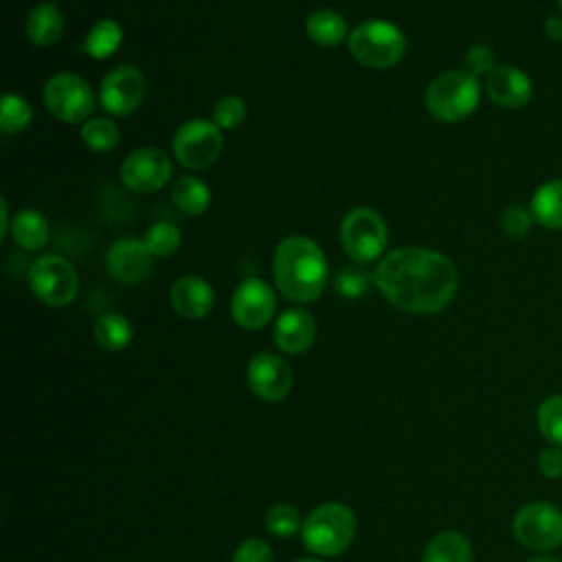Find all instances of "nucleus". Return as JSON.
<instances>
[{
	"label": "nucleus",
	"mask_w": 562,
	"mask_h": 562,
	"mask_svg": "<svg viewBox=\"0 0 562 562\" xmlns=\"http://www.w3.org/2000/svg\"><path fill=\"white\" fill-rule=\"evenodd\" d=\"M277 312V288L261 277H246L233 292L231 316L248 331H257L270 323Z\"/></svg>",
	"instance_id": "nucleus-11"
},
{
	"label": "nucleus",
	"mask_w": 562,
	"mask_h": 562,
	"mask_svg": "<svg viewBox=\"0 0 562 562\" xmlns=\"http://www.w3.org/2000/svg\"><path fill=\"white\" fill-rule=\"evenodd\" d=\"M147 94L145 75L130 64L116 66L101 79L99 103L112 116L134 114Z\"/></svg>",
	"instance_id": "nucleus-12"
},
{
	"label": "nucleus",
	"mask_w": 562,
	"mask_h": 562,
	"mask_svg": "<svg viewBox=\"0 0 562 562\" xmlns=\"http://www.w3.org/2000/svg\"><path fill=\"white\" fill-rule=\"evenodd\" d=\"M529 211L533 215V222H538L540 226L562 231V180L555 178L542 182L531 195Z\"/></svg>",
	"instance_id": "nucleus-22"
},
{
	"label": "nucleus",
	"mask_w": 562,
	"mask_h": 562,
	"mask_svg": "<svg viewBox=\"0 0 562 562\" xmlns=\"http://www.w3.org/2000/svg\"><path fill=\"white\" fill-rule=\"evenodd\" d=\"M305 33L312 44L321 48H334L349 40V24L336 9H316L305 20Z\"/></svg>",
	"instance_id": "nucleus-19"
},
{
	"label": "nucleus",
	"mask_w": 562,
	"mask_h": 562,
	"mask_svg": "<svg viewBox=\"0 0 562 562\" xmlns=\"http://www.w3.org/2000/svg\"><path fill=\"white\" fill-rule=\"evenodd\" d=\"M512 531L527 551H553L562 544V512L547 501L525 503L512 518Z\"/></svg>",
	"instance_id": "nucleus-8"
},
{
	"label": "nucleus",
	"mask_w": 562,
	"mask_h": 562,
	"mask_svg": "<svg viewBox=\"0 0 562 562\" xmlns=\"http://www.w3.org/2000/svg\"><path fill=\"white\" fill-rule=\"evenodd\" d=\"M527 562H560L558 558H551V555H538V558H531Z\"/></svg>",
	"instance_id": "nucleus-40"
},
{
	"label": "nucleus",
	"mask_w": 562,
	"mask_h": 562,
	"mask_svg": "<svg viewBox=\"0 0 562 562\" xmlns=\"http://www.w3.org/2000/svg\"><path fill=\"white\" fill-rule=\"evenodd\" d=\"M496 68V53L487 44H474L465 53V70L472 72L474 77L490 75Z\"/></svg>",
	"instance_id": "nucleus-35"
},
{
	"label": "nucleus",
	"mask_w": 562,
	"mask_h": 562,
	"mask_svg": "<svg viewBox=\"0 0 562 562\" xmlns=\"http://www.w3.org/2000/svg\"><path fill=\"white\" fill-rule=\"evenodd\" d=\"M481 101L479 79L468 70H443L435 75L426 88L424 103L432 119L457 123L468 119Z\"/></svg>",
	"instance_id": "nucleus-3"
},
{
	"label": "nucleus",
	"mask_w": 562,
	"mask_h": 562,
	"mask_svg": "<svg viewBox=\"0 0 562 562\" xmlns=\"http://www.w3.org/2000/svg\"><path fill=\"white\" fill-rule=\"evenodd\" d=\"M422 562H472V544L459 531H441L426 544Z\"/></svg>",
	"instance_id": "nucleus-23"
},
{
	"label": "nucleus",
	"mask_w": 562,
	"mask_h": 562,
	"mask_svg": "<svg viewBox=\"0 0 562 562\" xmlns=\"http://www.w3.org/2000/svg\"><path fill=\"white\" fill-rule=\"evenodd\" d=\"M233 562H272V549L261 538H246L235 549Z\"/></svg>",
	"instance_id": "nucleus-36"
},
{
	"label": "nucleus",
	"mask_w": 562,
	"mask_h": 562,
	"mask_svg": "<svg viewBox=\"0 0 562 562\" xmlns=\"http://www.w3.org/2000/svg\"><path fill=\"white\" fill-rule=\"evenodd\" d=\"M79 136L81 143L97 154H108L116 149L121 140L119 125L110 116H90L86 123H81Z\"/></svg>",
	"instance_id": "nucleus-27"
},
{
	"label": "nucleus",
	"mask_w": 562,
	"mask_h": 562,
	"mask_svg": "<svg viewBox=\"0 0 562 562\" xmlns=\"http://www.w3.org/2000/svg\"><path fill=\"white\" fill-rule=\"evenodd\" d=\"M119 176L130 191L154 193L171 180L173 162L158 147H138L123 158Z\"/></svg>",
	"instance_id": "nucleus-13"
},
{
	"label": "nucleus",
	"mask_w": 562,
	"mask_h": 562,
	"mask_svg": "<svg viewBox=\"0 0 562 562\" xmlns=\"http://www.w3.org/2000/svg\"><path fill=\"white\" fill-rule=\"evenodd\" d=\"M351 57L373 70H386L402 61L406 53V35L389 20H364L356 24L347 40Z\"/></svg>",
	"instance_id": "nucleus-4"
},
{
	"label": "nucleus",
	"mask_w": 562,
	"mask_h": 562,
	"mask_svg": "<svg viewBox=\"0 0 562 562\" xmlns=\"http://www.w3.org/2000/svg\"><path fill=\"white\" fill-rule=\"evenodd\" d=\"M544 35L553 42H562V15H549L544 20Z\"/></svg>",
	"instance_id": "nucleus-38"
},
{
	"label": "nucleus",
	"mask_w": 562,
	"mask_h": 562,
	"mask_svg": "<svg viewBox=\"0 0 562 562\" xmlns=\"http://www.w3.org/2000/svg\"><path fill=\"white\" fill-rule=\"evenodd\" d=\"M558 4H560V9H562V0H558Z\"/></svg>",
	"instance_id": "nucleus-42"
},
{
	"label": "nucleus",
	"mask_w": 562,
	"mask_h": 562,
	"mask_svg": "<svg viewBox=\"0 0 562 562\" xmlns=\"http://www.w3.org/2000/svg\"><path fill=\"white\" fill-rule=\"evenodd\" d=\"M171 310L189 321L204 318L215 305L213 285L200 274H182L169 288Z\"/></svg>",
	"instance_id": "nucleus-17"
},
{
	"label": "nucleus",
	"mask_w": 562,
	"mask_h": 562,
	"mask_svg": "<svg viewBox=\"0 0 562 562\" xmlns=\"http://www.w3.org/2000/svg\"><path fill=\"white\" fill-rule=\"evenodd\" d=\"M9 235L22 250L35 252L42 250L50 239V226L42 211L37 209H22L13 215Z\"/></svg>",
	"instance_id": "nucleus-20"
},
{
	"label": "nucleus",
	"mask_w": 562,
	"mask_h": 562,
	"mask_svg": "<svg viewBox=\"0 0 562 562\" xmlns=\"http://www.w3.org/2000/svg\"><path fill=\"white\" fill-rule=\"evenodd\" d=\"M246 101L237 94H224L213 105V123L224 130H237L246 121Z\"/></svg>",
	"instance_id": "nucleus-32"
},
{
	"label": "nucleus",
	"mask_w": 562,
	"mask_h": 562,
	"mask_svg": "<svg viewBox=\"0 0 562 562\" xmlns=\"http://www.w3.org/2000/svg\"><path fill=\"white\" fill-rule=\"evenodd\" d=\"M536 424L551 446L562 448V393L549 395L536 411Z\"/></svg>",
	"instance_id": "nucleus-29"
},
{
	"label": "nucleus",
	"mask_w": 562,
	"mask_h": 562,
	"mask_svg": "<svg viewBox=\"0 0 562 562\" xmlns=\"http://www.w3.org/2000/svg\"><path fill=\"white\" fill-rule=\"evenodd\" d=\"M301 527H303V520H301L296 507H292L288 503L272 505L266 514V529L279 538H290L296 531H301Z\"/></svg>",
	"instance_id": "nucleus-33"
},
{
	"label": "nucleus",
	"mask_w": 562,
	"mask_h": 562,
	"mask_svg": "<svg viewBox=\"0 0 562 562\" xmlns=\"http://www.w3.org/2000/svg\"><path fill=\"white\" fill-rule=\"evenodd\" d=\"M296 562H318V560H310V558H307V560H296Z\"/></svg>",
	"instance_id": "nucleus-41"
},
{
	"label": "nucleus",
	"mask_w": 562,
	"mask_h": 562,
	"mask_svg": "<svg viewBox=\"0 0 562 562\" xmlns=\"http://www.w3.org/2000/svg\"><path fill=\"white\" fill-rule=\"evenodd\" d=\"M123 42V29L116 20L112 18H101L97 20L90 31L83 37V50L92 59H108L112 57Z\"/></svg>",
	"instance_id": "nucleus-25"
},
{
	"label": "nucleus",
	"mask_w": 562,
	"mask_h": 562,
	"mask_svg": "<svg viewBox=\"0 0 562 562\" xmlns=\"http://www.w3.org/2000/svg\"><path fill=\"white\" fill-rule=\"evenodd\" d=\"M485 94L498 108L516 110V108H522L531 101L533 86H531V79L527 77L525 70H520L516 66H509V64H501L487 75Z\"/></svg>",
	"instance_id": "nucleus-16"
},
{
	"label": "nucleus",
	"mask_w": 562,
	"mask_h": 562,
	"mask_svg": "<svg viewBox=\"0 0 562 562\" xmlns=\"http://www.w3.org/2000/svg\"><path fill=\"white\" fill-rule=\"evenodd\" d=\"M24 29L35 46H53L64 33V15L53 2H42L31 9Z\"/></svg>",
	"instance_id": "nucleus-21"
},
{
	"label": "nucleus",
	"mask_w": 562,
	"mask_h": 562,
	"mask_svg": "<svg viewBox=\"0 0 562 562\" xmlns=\"http://www.w3.org/2000/svg\"><path fill=\"white\" fill-rule=\"evenodd\" d=\"M274 342L285 353H303L316 338V321L303 307H290L274 321Z\"/></svg>",
	"instance_id": "nucleus-18"
},
{
	"label": "nucleus",
	"mask_w": 562,
	"mask_h": 562,
	"mask_svg": "<svg viewBox=\"0 0 562 562\" xmlns=\"http://www.w3.org/2000/svg\"><path fill=\"white\" fill-rule=\"evenodd\" d=\"M356 536L353 512L336 501L318 505L301 527L303 544L316 555H338L342 553Z\"/></svg>",
	"instance_id": "nucleus-5"
},
{
	"label": "nucleus",
	"mask_w": 562,
	"mask_h": 562,
	"mask_svg": "<svg viewBox=\"0 0 562 562\" xmlns=\"http://www.w3.org/2000/svg\"><path fill=\"white\" fill-rule=\"evenodd\" d=\"M222 147V130L206 119H191L182 123L171 138L176 162L189 171L209 169L220 158Z\"/></svg>",
	"instance_id": "nucleus-9"
},
{
	"label": "nucleus",
	"mask_w": 562,
	"mask_h": 562,
	"mask_svg": "<svg viewBox=\"0 0 562 562\" xmlns=\"http://www.w3.org/2000/svg\"><path fill=\"white\" fill-rule=\"evenodd\" d=\"M538 470L544 479H560L562 476V448L549 446L538 457Z\"/></svg>",
	"instance_id": "nucleus-37"
},
{
	"label": "nucleus",
	"mask_w": 562,
	"mask_h": 562,
	"mask_svg": "<svg viewBox=\"0 0 562 562\" xmlns=\"http://www.w3.org/2000/svg\"><path fill=\"white\" fill-rule=\"evenodd\" d=\"M132 336L130 318L119 312H105L94 323V340L103 351H123L132 342Z\"/></svg>",
	"instance_id": "nucleus-24"
},
{
	"label": "nucleus",
	"mask_w": 562,
	"mask_h": 562,
	"mask_svg": "<svg viewBox=\"0 0 562 562\" xmlns=\"http://www.w3.org/2000/svg\"><path fill=\"white\" fill-rule=\"evenodd\" d=\"M0 211H2V220H0V224H2V226H0V233H2V235H7V233H9V226H11V220H13V217L9 215V202H7L4 198L0 200Z\"/></svg>",
	"instance_id": "nucleus-39"
},
{
	"label": "nucleus",
	"mask_w": 562,
	"mask_h": 562,
	"mask_svg": "<svg viewBox=\"0 0 562 562\" xmlns=\"http://www.w3.org/2000/svg\"><path fill=\"white\" fill-rule=\"evenodd\" d=\"M533 215L522 204H507L501 213V228L509 239H525L531 231Z\"/></svg>",
	"instance_id": "nucleus-34"
},
{
	"label": "nucleus",
	"mask_w": 562,
	"mask_h": 562,
	"mask_svg": "<svg viewBox=\"0 0 562 562\" xmlns=\"http://www.w3.org/2000/svg\"><path fill=\"white\" fill-rule=\"evenodd\" d=\"M173 204L187 215H202L211 204V189L195 176H178L171 187Z\"/></svg>",
	"instance_id": "nucleus-26"
},
{
	"label": "nucleus",
	"mask_w": 562,
	"mask_h": 562,
	"mask_svg": "<svg viewBox=\"0 0 562 562\" xmlns=\"http://www.w3.org/2000/svg\"><path fill=\"white\" fill-rule=\"evenodd\" d=\"M29 288L42 303L64 307L75 301L79 292V277L66 257L42 255L29 268Z\"/></svg>",
	"instance_id": "nucleus-10"
},
{
	"label": "nucleus",
	"mask_w": 562,
	"mask_h": 562,
	"mask_svg": "<svg viewBox=\"0 0 562 562\" xmlns=\"http://www.w3.org/2000/svg\"><path fill=\"white\" fill-rule=\"evenodd\" d=\"M375 285L373 272L358 266H345L334 274V288L345 299H360L369 292V288Z\"/></svg>",
	"instance_id": "nucleus-30"
},
{
	"label": "nucleus",
	"mask_w": 562,
	"mask_h": 562,
	"mask_svg": "<svg viewBox=\"0 0 562 562\" xmlns=\"http://www.w3.org/2000/svg\"><path fill=\"white\" fill-rule=\"evenodd\" d=\"M145 244L154 252V257H169L180 246V228L171 222H156L145 233Z\"/></svg>",
	"instance_id": "nucleus-31"
},
{
	"label": "nucleus",
	"mask_w": 562,
	"mask_h": 562,
	"mask_svg": "<svg viewBox=\"0 0 562 562\" xmlns=\"http://www.w3.org/2000/svg\"><path fill=\"white\" fill-rule=\"evenodd\" d=\"M48 114L61 123H86L94 112V92L90 83L70 70L48 77L42 92Z\"/></svg>",
	"instance_id": "nucleus-7"
},
{
	"label": "nucleus",
	"mask_w": 562,
	"mask_h": 562,
	"mask_svg": "<svg viewBox=\"0 0 562 562\" xmlns=\"http://www.w3.org/2000/svg\"><path fill=\"white\" fill-rule=\"evenodd\" d=\"M389 231L382 215L369 206H356L340 222V244L347 257L360 266L382 259Z\"/></svg>",
	"instance_id": "nucleus-6"
},
{
	"label": "nucleus",
	"mask_w": 562,
	"mask_h": 562,
	"mask_svg": "<svg viewBox=\"0 0 562 562\" xmlns=\"http://www.w3.org/2000/svg\"><path fill=\"white\" fill-rule=\"evenodd\" d=\"M250 391L263 402H281L292 389V371L281 356L259 351L250 358L246 369Z\"/></svg>",
	"instance_id": "nucleus-15"
},
{
	"label": "nucleus",
	"mask_w": 562,
	"mask_h": 562,
	"mask_svg": "<svg viewBox=\"0 0 562 562\" xmlns=\"http://www.w3.org/2000/svg\"><path fill=\"white\" fill-rule=\"evenodd\" d=\"M272 279L277 292L288 301L312 303L327 285V257L307 235H288L272 252Z\"/></svg>",
	"instance_id": "nucleus-2"
},
{
	"label": "nucleus",
	"mask_w": 562,
	"mask_h": 562,
	"mask_svg": "<svg viewBox=\"0 0 562 562\" xmlns=\"http://www.w3.org/2000/svg\"><path fill=\"white\" fill-rule=\"evenodd\" d=\"M154 252L147 248L145 239L121 237L110 244L105 252V268L112 279L125 285L140 283L149 277L154 268Z\"/></svg>",
	"instance_id": "nucleus-14"
},
{
	"label": "nucleus",
	"mask_w": 562,
	"mask_h": 562,
	"mask_svg": "<svg viewBox=\"0 0 562 562\" xmlns=\"http://www.w3.org/2000/svg\"><path fill=\"white\" fill-rule=\"evenodd\" d=\"M33 121V108L31 103L15 94L7 92L2 97V110H0V127L4 134H20L24 132Z\"/></svg>",
	"instance_id": "nucleus-28"
},
{
	"label": "nucleus",
	"mask_w": 562,
	"mask_h": 562,
	"mask_svg": "<svg viewBox=\"0 0 562 562\" xmlns=\"http://www.w3.org/2000/svg\"><path fill=\"white\" fill-rule=\"evenodd\" d=\"M373 281L393 307L408 314H435L454 299L459 272L439 250L404 246L378 261Z\"/></svg>",
	"instance_id": "nucleus-1"
}]
</instances>
